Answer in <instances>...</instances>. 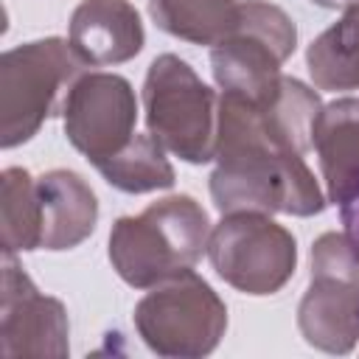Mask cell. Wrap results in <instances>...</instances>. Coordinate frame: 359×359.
<instances>
[{
    "instance_id": "obj_4",
    "label": "cell",
    "mask_w": 359,
    "mask_h": 359,
    "mask_svg": "<svg viewBox=\"0 0 359 359\" xmlns=\"http://www.w3.org/2000/svg\"><path fill=\"white\" fill-rule=\"evenodd\" d=\"M149 135L174 157L205 165L216 157L219 95L177 53H160L143 81Z\"/></svg>"
},
{
    "instance_id": "obj_11",
    "label": "cell",
    "mask_w": 359,
    "mask_h": 359,
    "mask_svg": "<svg viewBox=\"0 0 359 359\" xmlns=\"http://www.w3.org/2000/svg\"><path fill=\"white\" fill-rule=\"evenodd\" d=\"M67 31L70 48L90 67L129 62L146 42L140 14L129 0H81Z\"/></svg>"
},
{
    "instance_id": "obj_2",
    "label": "cell",
    "mask_w": 359,
    "mask_h": 359,
    "mask_svg": "<svg viewBox=\"0 0 359 359\" xmlns=\"http://www.w3.org/2000/svg\"><path fill=\"white\" fill-rule=\"evenodd\" d=\"M208 210L188 194L151 202L121 216L109 230V264L132 289H151L196 266L210 238Z\"/></svg>"
},
{
    "instance_id": "obj_3",
    "label": "cell",
    "mask_w": 359,
    "mask_h": 359,
    "mask_svg": "<svg viewBox=\"0 0 359 359\" xmlns=\"http://www.w3.org/2000/svg\"><path fill=\"white\" fill-rule=\"evenodd\" d=\"M84 62L70 48V39L45 36L0 56V146L14 149L28 143L39 126L62 112L73 81Z\"/></svg>"
},
{
    "instance_id": "obj_5",
    "label": "cell",
    "mask_w": 359,
    "mask_h": 359,
    "mask_svg": "<svg viewBox=\"0 0 359 359\" xmlns=\"http://www.w3.org/2000/svg\"><path fill=\"white\" fill-rule=\"evenodd\" d=\"M135 328L149 351L171 359H199L219 348L227 306L194 269L151 286L135 306Z\"/></svg>"
},
{
    "instance_id": "obj_13",
    "label": "cell",
    "mask_w": 359,
    "mask_h": 359,
    "mask_svg": "<svg viewBox=\"0 0 359 359\" xmlns=\"http://www.w3.org/2000/svg\"><path fill=\"white\" fill-rule=\"evenodd\" d=\"M311 146L320 157L328 202L342 208L359 196V98L325 104L314 121Z\"/></svg>"
},
{
    "instance_id": "obj_7",
    "label": "cell",
    "mask_w": 359,
    "mask_h": 359,
    "mask_svg": "<svg viewBox=\"0 0 359 359\" xmlns=\"http://www.w3.org/2000/svg\"><path fill=\"white\" fill-rule=\"evenodd\" d=\"M303 339L345 356L359 342V247L348 233H323L311 247V275L297 306Z\"/></svg>"
},
{
    "instance_id": "obj_8",
    "label": "cell",
    "mask_w": 359,
    "mask_h": 359,
    "mask_svg": "<svg viewBox=\"0 0 359 359\" xmlns=\"http://www.w3.org/2000/svg\"><path fill=\"white\" fill-rule=\"evenodd\" d=\"M208 258L216 275L236 292L266 297L292 280L297 241L269 213L236 210L222 213V222L210 230Z\"/></svg>"
},
{
    "instance_id": "obj_1",
    "label": "cell",
    "mask_w": 359,
    "mask_h": 359,
    "mask_svg": "<svg viewBox=\"0 0 359 359\" xmlns=\"http://www.w3.org/2000/svg\"><path fill=\"white\" fill-rule=\"evenodd\" d=\"M210 199L219 213L255 210L317 216L325 196L303 154L283 137L258 101L222 93Z\"/></svg>"
},
{
    "instance_id": "obj_14",
    "label": "cell",
    "mask_w": 359,
    "mask_h": 359,
    "mask_svg": "<svg viewBox=\"0 0 359 359\" xmlns=\"http://www.w3.org/2000/svg\"><path fill=\"white\" fill-rule=\"evenodd\" d=\"M306 67L317 90H359V0L306 48Z\"/></svg>"
},
{
    "instance_id": "obj_6",
    "label": "cell",
    "mask_w": 359,
    "mask_h": 359,
    "mask_svg": "<svg viewBox=\"0 0 359 359\" xmlns=\"http://www.w3.org/2000/svg\"><path fill=\"white\" fill-rule=\"evenodd\" d=\"M294 48L297 28L280 6L241 0L233 28L210 45V70L222 93L261 101L278 87L280 67Z\"/></svg>"
},
{
    "instance_id": "obj_12",
    "label": "cell",
    "mask_w": 359,
    "mask_h": 359,
    "mask_svg": "<svg viewBox=\"0 0 359 359\" xmlns=\"http://www.w3.org/2000/svg\"><path fill=\"white\" fill-rule=\"evenodd\" d=\"M42 205L39 250L62 252L87 241L98 224V199L87 180L70 168H50L36 177Z\"/></svg>"
},
{
    "instance_id": "obj_19",
    "label": "cell",
    "mask_w": 359,
    "mask_h": 359,
    "mask_svg": "<svg viewBox=\"0 0 359 359\" xmlns=\"http://www.w3.org/2000/svg\"><path fill=\"white\" fill-rule=\"evenodd\" d=\"M314 6H320V8H345L348 3H353V0H311Z\"/></svg>"
},
{
    "instance_id": "obj_16",
    "label": "cell",
    "mask_w": 359,
    "mask_h": 359,
    "mask_svg": "<svg viewBox=\"0 0 359 359\" xmlns=\"http://www.w3.org/2000/svg\"><path fill=\"white\" fill-rule=\"evenodd\" d=\"M241 0H149V14L168 36L216 45L236 22Z\"/></svg>"
},
{
    "instance_id": "obj_10",
    "label": "cell",
    "mask_w": 359,
    "mask_h": 359,
    "mask_svg": "<svg viewBox=\"0 0 359 359\" xmlns=\"http://www.w3.org/2000/svg\"><path fill=\"white\" fill-rule=\"evenodd\" d=\"M70 323L62 300L42 294L14 255L3 252L0 292V351L3 356H53L70 353Z\"/></svg>"
},
{
    "instance_id": "obj_9",
    "label": "cell",
    "mask_w": 359,
    "mask_h": 359,
    "mask_svg": "<svg viewBox=\"0 0 359 359\" xmlns=\"http://www.w3.org/2000/svg\"><path fill=\"white\" fill-rule=\"evenodd\" d=\"M70 146L93 165L118 154L137 132V98L118 73H81L62 107Z\"/></svg>"
},
{
    "instance_id": "obj_15",
    "label": "cell",
    "mask_w": 359,
    "mask_h": 359,
    "mask_svg": "<svg viewBox=\"0 0 359 359\" xmlns=\"http://www.w3.org/2000/svg\"><path fill=\"white\" fill-rule=\"evenodd\" d=\"M0 238L3 252H34L42 244V205L36 180L11 165L0 174Z\"/></svg>"
},
{
    "instance_id": "obj_18",
    "label": "cell",
    "mask_w": 359,
    "mask_h": 359,
    "mask_svg": "<svg viewBox=\"0 0 359 359\" xmlns=\"http://www.w3.org/2000/svg\"><path fill=\"white\" fill-rule=\"evenodd\" d=\"M339 216H342V224H345L348 238L359 247V196H353L351 202H345L339 208Z\"/></svg>"
},
{
    "instance_id": "obj_17",
    "label": "cell",
    "mask_w": 359,
    "mask_h": 359,
    "mask_svg": "<svg viewBox=\"0 0 359 359\" xmlns=\"http://www.w3.org/2000/svg\"><path fill=\"white\" fill-rule=\"evenodd\" d=\"M98 174L123 194H151L174 185L177 174L165 149L151 135H135L118 154L95 165Z\"/></svg>"
}]
</instances>
